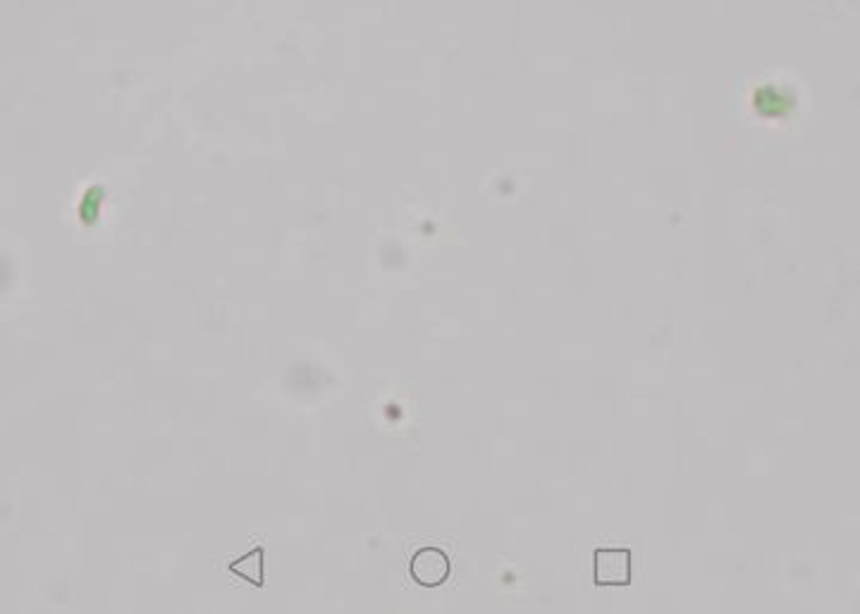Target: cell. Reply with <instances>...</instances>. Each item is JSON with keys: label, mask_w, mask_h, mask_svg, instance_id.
<instances>
[{"label": "cell", "mask_w": 860, "mask_h": 614, "mask_svg": "<svg viewBox=\"0 0 860 614\" xmlns=\"http://www.w3.org/2000/svg\"><path fill=\"white\" fill-rule=\"evenodd\" d=\"M450 557L438 548H421L411 557L409 562V574L419 586L423 588H438L450 579Z\"/></svg>", "instance_id": "cell-1"}, {"label": "cell", "mask_w": 860, "mask_h": 614, "mask_svg": "<svg viewBox=\"0 0 860 614\" xmlns=\"http://www.w3.org/2000/svg\"><path fill=\"white\" fill-rule=\"evenodd\" d=\"M631 552L598 550L595 552V583L598 586H629Z\"/></svg>", "instance_id": "cell-2"}, {"label": "cell", "mask_w": 860, "mask_h": 614, "mask_svg": "<svg viewBox=\"0 0 860 614\" xmlns=\"http://www.w3.org/2000/svg\"><path fill=\"white\" fill-rule=\"evenodd\" d=\"M230 571L242 576V579H247L249 583H254V586H263V550L256 548L251 550L249 555L230 562Z\"/></svg>", "instance_id": "cell-3"}]
</instances>
